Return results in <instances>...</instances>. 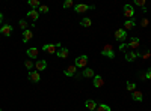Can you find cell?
<instances>
[{"instance_id":"1","label":"cell","mask_w":151,"mask_h":111,"mask_svg":"<svg viewBox=\"0 0 151 111\" xmlns=\"http://www.w3.org/2000/svg\"><path fill=\"white\" fill-rule=\"evenodd\" d=\"M101 56L109 57V59H113V57H115V53H113V47H112L110 44H106V45L103 47V50H101Z\"/></svg>"},{"instance_id":"2","label":"cell","mask_w":151,"mask_h":111,"mask_svg":"<svg viewBox=\"0 0 151 111\" xmlns=\"http://www.w3.org/2000/svg\"><path fill=\"white\" fill-rule=\"evenodd\" d=\"M74 65L77 66V69H79V68H86V66H88V56H86V54L79 56L77 59H76V63H74Z\"/></svg>"},{"instance_id":"3","label":"cell","mask_w":151,"mask_h":111,"mask_svg":"<svg viewBox=\"0 0 151 111\" xmlns=\"http://www.w3.org/2000/svg\"><path fill=\"white\" fill-rule=\"evenodd\" d=\"M115 39H116L119 44H122L125 39H127V32H125L124 29H118V30L115 32Z\"/></svg>"},{"instance_id":"4","label":"cell","mask_w":151,"mask_h":111,"mask_svg":"<svg viewBox=\"0 0 151 111\" xmlns=\"http://www.w3.org/2000/svg\"><path fill=\"white\" fill-rule=\"evenodd\" d=\"M124 17H127L129 20H133V17H134L133 5H124Z\"/></svg>"},{"instance_id":"5","label":"cell","mask_w":151,"mask_h":111,"mask_svg":"<svg viewBox=\"0 0 151 111\" xmlns=\"http://www.w3.org/2000/svg\"><path fill=\"white\" fill-rule=\"evenodd\" d=\"M95 6H88L85 3H79V5H76L74 6V11H76V14H83V12H86L88 9H94Z\"/></svg>"},{"instance_id":"6","label":"cell","mask_w":151,"mask_h":111,"mask_svg":"<svg viewBox=\"0 0 151 111\" xmlns=\"http://www.w3.org/2000/svg\"><path fill=\"white\" fill-rule=\"evenodd\" d=\"M12 30H14V29H12L11 24H3L2 29H0V33H2L3 36H11L12 35Z\"/></svg>"},{"instance_id":"7","label":"cell","mask_w":151,"mask_h":111,"mask_svg":"<svg viewBox=\"0 0 151 111\" xmlns=\"http://www.w3.org/2000/svg\"><path fill=\"white\" fill-rule=\"evenodd\" d=\"M139 56H141V54L137 53V50H136V51L133 50V51L125 53V60H127V62H134V60H136L137 57H139Z\"/></svg>"},{"instance_id":"8","label":"cell","mask_w":151,"mask_h":111,"mask_svg":"<svg viewBox=\"0 0 151 111\" xmlns=\"http://www.w3.org/2000/svg\"><path fill=\"white\" fill-rule=\"evenodd\" d=\"M42 50H44L45 53H48V54H55V53L58 51V48H56V44H45V45L42 47Z\"/></svg>"},{"instance_id":"9","label":"cell","mask_w":151,"mask_h":111,"mask_svg":"<svg viewBox=\"0 0 151 111\" xmlns=\"http://www.w3.org/2000/svg\"><path fill=\"white\" fill-rule=\"evenodd\" d=\"M76 72H77V66H76V65H70V66L64 71V74H65L67 77H74Z\"/></svg>"},{"instance_id":"10","label":"cell","mask_w":151,"mask_h":111,"mask_svg":"<svg viewBox=\"0 0 151 111\" xmlns=\"http://www.w3.org/2000/svg\"><path fill=\"white\" fill-rule=\"evenodd\" d=\"M56 54H58L59 59H67V57L70 56V50H68V48H64V47H62V48H59V50L56 51Z\"/></svg>"},{"instance_id":"11","label":"cell","mask_w":151,"mask_h":111,"mask_svg":"<svg viewBox=\"0 0 151 111\" xmlns=\"http://www.w3.org/2000/svg\"><path fill=\"white\" fill-rule=\"evenodd\" d=\"M38 54H40V48H36V47L27 48V57H30V59H36Z\"/></svg>"},{"instance_id":"12","label":"cell","mask_w":151,"mask_h":111,"mask_svg":"<svg viewBox=\"0 0 151 111\" xmlns=\"http://www.w3.org/2000/svg\"><path fill=\"white\" fill-rule=\"evenodd\" d=\"M103 84H104V80H103L101 75H95V77H94V87H95V89L103 87Z\"/></svg>"},{"instance_id":"13","label":"cell","mask_w":151,"mask_h":111,"mask_svg":"<svg viewBox=\"0 0 151 111\" xmlns=\"http://www.w3.org/2000/svg\"><path fill=\"white\" fill-rule=\"evenodd\" d=\"M29 78H30V81H33V83H40V81H41V75H40V72H38V71L29 72Z\"/></svg>"},{"instance_id":"14","label":"cell","mask_w":151,"mask_h":111,"mask_svg":"<svg viewBox=\"0 0 151 111\" xmlns=\"http://www.w3.org/2000/svg\"><path fill=\"white\" fill-rule=\"evenodd\" d=\"M85 107L88 108V111H95V110H97V102H95L94 99H88V101L85 102Z\"/></svg>"},{"instance_id":"15","label":"cell","mask_w":151,"mask_h":111,"mask_svg":"<svg viewBox=\"0 0 151 111\" xmlns=\"http://www.w3.org/2000/svg\"><path fill=\"white\" fill-rule=\"evenodd\" d=\"M33 38V32H32V29H27V30H24L23 32V42H27V41H30Z\"/></svg>"},{"instance_id":"16","label":"cell","mask_w":151,"mask_h":111,"mask_svg":"<svg viewBox=\"0 0 151 111\" xmlns=\"http://www.w3.org/2000/svg\"><path fill=\"white\" fill-rule=\"evenodd\" d=\"M35 68H36V71H38V72L44 71V69L47 68V62H45V60H41V59H40V60H38L36 63H35Z\"/></svg>"},{"instance_id":"17","label":"cell","mask_w":151,"mask_h":111,"mask_svg":"<svg viewBox=\"0 0 151 111\" xmlns=\"http://www.w3.org/2000/svg\"><path fill=\"white\" fill-rule=\"evenodd\" d=\"M141 45V41L136 38V36H132V39H130V44H129V48H134V51H136V48H139Z\"/></svg>"},{"instance_id":"18","label":"cell","mask_w":151,"mask_h":111,"mask_svg":"<svg viewBox=\"0 0 151 111\" xmlns=\"http://www.w3.org/2000/svg\"><path fill=\"white\" fill-rule=\"evenodd\" d=\"M27 17H29V18H30V20L35 23L38 18H40V12H38L36 9H30V11L27 12Z\"/></svg>"},{"instance_id":"19","label":"cell","mask_w":151,"mask_h":111,"mask_svg":"<svg viewBox=\"0 0 151 111\" xmlns=\"http://www.w3.org/2000/svg\"><path fill=\"white\" fill-rule=\"evenodd\" d=\"M134 26H136V21H134V20H127V21H124V30H125V32L134 29Z\"/></svg>"},{"instance_id":"20","label":"cell","mask_w":151,"mask_h":111,"mask_svg":"<svg viewBox=\"0 0 151 111\" xmlns=\"http://www.w3.org/2000/svg\"><path fill=\"white\" fill-rule=\"evenodd\" d=\"M132 98H133V101H136V102H142L144 95H142V92H139V90H134V92L132 93Z\"/></svg>"},{"instance_id":"21","label":"cell","mask_w":151,"mask_h":111,"mask_svg":"<svg viewBox=\"0 0 151 111\" xmlns=\"http://www.w3.org/2000/svg\"><path fill=\"white\" fill-rule=\"evenodd\" d=\"M82 75H83L85 78H94V77H95V74H94V71H92L91 68H85V71H83Z\"/></svg>"},{"instance_id":"22","label":"cell","mask_w":151,"mask_h":111,"mask_svg":"<svg viewBox=\"0 0 151 111\" xmlns=\"http://www.w3.org/2000/svg\"><path fill=\"white\" fill-rule=\"evenodd\" d=\"M80 26H82V27H91V26H92V20H91V18H83V20L80 21Z\"/></svg>"},{"instance_id":"23","label":"cell","mask_w":151,"mask_h":111,"mask_svg":"<svg viewBox=\"0 0 151 111\" xmlns=\"http://www.w3.org/2000/svg\"><path fill=\"white\" fill-rule=\"evenodd\" d=\"M95 111H110V107L107 104H100V105H97Z\"/></svg>"},{"instance_id":"24","label":"cell","mask_w":151,"mask_h":111,"mask_svg":"<svg viewBox=\"0 0 151 111\" xmlns=\"http://www.w3.org/2000/svg\"><path fill=\"white\" fill-rule=\"evenodd\" d=\"M29 6L32 8V9H35V8H40L41 5H40V0H29Z\"/></svg>"},{"instance_id":"25","label":"cell","mask_w":151,"mask_h":111,"mask_svg":"<svg viewBox=\"0 0 151 111\" xmlns=\"http://www.w3.org/2000/svg\"><path fill=\"white\" fill-rule=\"evenodd\" d=\"M38 12H40V14H47V12H48V6L47 5H41L40 8H38Z\"/></svg>"},{"instance_id":"26","label":"cell","mask_w":151,"mask_h":111,"mask_svg":"<svg viewBox=\"0 0 151 111\" xmlns=\"http://www.w3.org/2000/svg\"><path fill=\"white\" fill-rule=\"evenodd\" d=\"M134 5H136V6H139V8H142V9H145L147 2H145V0H134Z\"/></svg>"},{"instance_id":"27","label":"cell","mask_w":151,"mask_h":111,"mask_svg":"<svg viewBox=\"0 0 151 111\" xmlns=\"http://www.w3.org/2000/svg\"><path fill=\"white\" fill-rule=\"evenodd\" d=\"M127 90L133 93V92L136 90V84H134V83H132V81H129V83H127Z\"/></svg>"},{"instance_id":"28","label":"cell","mask_w":151,"mask_h":111,"mask_svg":"<svg viewBox=\"0 0 151 111\" xmlns=\"http://www.w3.org/2000/svg\"><path fill=\"white\" fill-rule=\"evenodd\" d=\"M18 24H20V27H21L23 32H24V30H27V21H26V20H20Z\"/></svg>"},{"instance_id":"29","label":"cell","mask_w":151,"mask_h":111,"mask_svg":"<svg viewBox=\"0 0 151 111\" xmlns=\"http://www.w3.org/2000/svg\"><path fill=\"white\" fill-rule=\"evenodd\" d=\"M73 6H74V2H73V0H65V2H64V8H65V9L73 8Z\"/></svg>"},{"instance_id":"30","label":"cell","mask_w":151,"mask_h":111,"mask_svg":"<svg viewBox=\"0 0 151 111\" xmlns=\"http://www.w3.org/2000/svg\"><path fill=\"white\" fill-rule=\"evenodd\" d=\"M24 66H26L27 69H32V68L35 66V63H33L32 60H26V62H24Z\"/></svg>"},{"instance_id":"31","label":"cell","mask_w":151,"mask_h":111,"mask_svg":"<svg viewBox=\"0 0 151 111\" xmlns=\"http://www.w3.org/2000/svg\"><path fill=\"white\" fill-rule=\"evenodd\" d=\"M129 48V45L125 44V42H122V44H119V51H125Z\"/></svg>"},{"instance_id":"32","label":"cell","mask_w":151,"mask_h":111,"mask_svg":"<svg viewBox=\"0 0 151 111\" xmlns=\"http://www.w3.org/2000/svg\"><path fill=\"white\" fill-rule=\"evenodd\" d=\"M148 24H150V21H148L147 18H142V21H141V26H142V27H147Z\"/></svg>"},{"instance_id":"33","label":"cell","mask_w":151,"mask_h":111,"mask_svg":"<svg viewBox=\"0 0 151 111\" xmlns=\"http://www.w3.org/2000/svg\"><path fill=\"white\" fill-rule=\"evenodd\" d=\"M145 78L151 80V68H148V71H147V74H145Z\"/></svg>"},{"instance_id":"34","label":"cell","mask_w":151,"mask_h":111,"mask_svg":"<svg viewBox=\"0 0 151 111\" xmlns=\"http://www.w3.org/2000/svg\"><path fill=\"white\" fill-rule=\"evenodd\" d=\"M142 57H144V59H150V57H151V53H150V51H148V53H144Z\"/></svg>"},{"instance_id":"35","label":"cell","mask_w":151,"mask_h":111,"mask_svg":"<svg viewBox=\"0 0 151 111\" xmlns=\"http://www.w3.org/2000/svg\"><path fill=\"white\" fill-rule=\"evenodd\" d=\"M3 23V14H0V24Z\"/></svg>"}]
</instances>
